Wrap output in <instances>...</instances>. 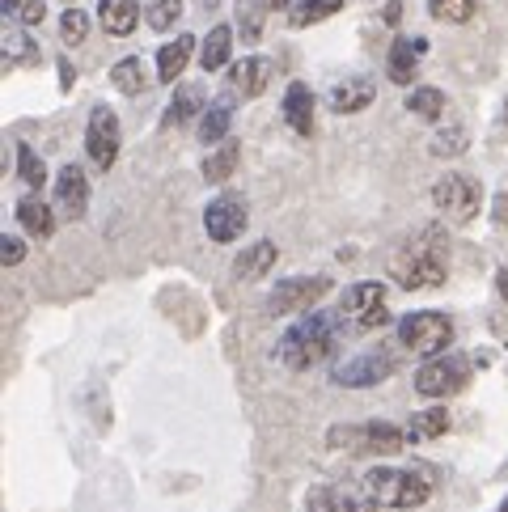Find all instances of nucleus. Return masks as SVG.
<instances>
[{
    "instance_id": "72a5a7b5",
    "label": "nucleus",
    "mask_w": 508,
    "mask_h": 512,
    "mask_svg": "<svg viewBox=\"0 0 508 512\" xmlns=\"http://www.w3.org/2000/svg\"><path fill=\"white\" fill-rule=\"evenodd\" d=\"M85 34H89V17H85L77 5H68V13L60 17V39H64L68 47H81Z\"/></svg>"
},
{
    "instance_id": "2eb2a0df",
    "label": "nucleus",
    "mask_w": 508,
    "mask_h": 512,
    "mask_svg": "<svg viewBox=\"0 0 508 512\" xmlns=\"http://www.w3.org/2000/svg\"><path fill=\"white\" fill-rule=\"evenodd\" d=\"M424 39H394L390 56H386V77L394 85H411L415 72H420V56H424Z\"/></svg>"
},
{
    "instance_id": "a878e982",
    "label": "nucleus",
    "mask_w": 508,
    "mask_h": 512,
    "mask_svg": "<svg viewBox=\"0 0 508 512\" xmlns=\"http://www.w3.org/2000/svg\"><path fill=\"white\" fill-rule=\"evenodd\" d=\"M5 60L9 64H39V43H34L30 39V34H26V26L22 22H13V17H9V26H5Z\"/></svg>"
},
{
    "instance_id": "5701e85b",
    "label": "nucleus",
    "mask_w": 508,
    "mask_h": 512,
    "mask_svg": "<svg viewBox=\"0 0 508 512\" xmlns=\"http://www.w3.org/2000/svg\"><path fill=\"white\" fill-rule=\"evenodd\" d=\"M17 225H22L30 237H51L56 233V212H51L39 195H26V199H17Z\"/></svg>"
},
{
    "instance_id": "ea45409f",
    "label": "nucleus",
    "mask_w": 508,
    "mask_h": 512,
    "mask_svg": "<svg viewBox=\"0 0 508 512\" xmlns=\"http://www.w3.org/2000/svg\"><path fill=\"white\" fill-rule=\"evenodd\" d=\"M72 81H77V72H72V64H68V60H60V85H64V89H72Z\"/></svg>"
},
{
    "instance_id": "aec40b11",
    "label": "nucleus",
    "mask_w": 508,
    "mask_h": 512,
    "mask_svg": "<svg viewBox=\"0 0 508 512\" xmlns=\"http://www.w3.org/2000/svg\"><path fill=\"white\" fill-rule=\"evenodd\" d=\"M373 98H377L373 81H365V77L339 81V85L331 89V111H335V115H356V111H365Z\"/></svg>"
},
{
    "instance_id": "0eeeda50",
    "label": "nucleus",
    "mask_w": 508,
    "mask_h": 512,
    "mask_svg": "<svg viewBox=\"0 0 508 512\" xmlns=\"http://www.w3.org/2000/svg\"><path fill=\"white\" fill-rule=\"evenodd\" d=\"M394 373H398V356L386 352V347H377V352H356L348 360H339L331 369V381L343 390H369V386L390 381Z\"/></svg>"
},
{
    "instance_id": "f8f14e48",
    "label": "nucleus",
    "mask_w": 508,
    "mask_h": 512,
    "mask_svg": "<svg viewBox=\"0 0 508 512\" xmlns=\"http://www.w3.org/2000/svg\"><path fill=\"white\" fill-rule=\"evenodd\" d=\"M246 225H250V208H246L242 195H216L204 212V229H208L212 242H221V246L238 242L246 233Z\"/></svg>"
},
{
    "instance_id": "e433bc0d",
    "label": "nucleus",
    "mask_w": 508,
    "mask_h": 512,
    "mask_svg": "<svg viewBox=\"0 0 508 512\" xmlns=\"http://www.w3.org/2000/svg\"><path fill=\"white\" fill-rule=\"evenodd\" d=\"M466 149V132L462 127H449V132H441L437 140H432V153L437 157H458Z\"/></svg>"
},
{
    "instance_id": "b1692460",
    "label": "nucleus",
    "mask_w": 508,
    "mask_h": 512,
    "mask_svg": "<svg viewBox=\"0 0 508 512\" xmlns=\"http://www.w3.org/2000/svg\"><path fill=\"white\" fill-rule=\"evenodd\" d=\"M111 85L119 89V94L136 98V94H144V89H149V68H144L140 56H123V60L111 68Z\"/></svg>"
},
{
    "instance_id": "f704fd0d",
    "label": "nucleus",
    "mask_w": 508,
    "mask_h": 512,
    "mask_svg": "<svg viewBox=\"0 0 508 512\" xmlns=\"http://www.w3.org/2000/svg\"><path fill=\"white\" fill-rule=\"evenodd\" d=\"M5 17H13L22 26H39L47 17V5L43 0H5Z\"/></svg>"
},
{
    "instance_id": "58836bf2",
    "label": "nucleus",
    "mask_w": 508,
    "mask_h": 512,
    "mask_svg": "<svg viewBox=\"0 0 508 512\" xmlns=\"http://www.w3.org/2000/svg\"><path fill=\"white\" fill-rule=\"evenodd\" d=\"M242 17H246V39H259L263 34V13L259 9H242Z\"/></svg>"
},
{
    "instance_id": "4c0bfd02",
    "label": "nucleus",
    "mask_w": 508,
    "mask_h": 512,
    "mask_svg": "<svg viewBox=\"0 0 508 512\" xmlns=\"http://www.w3.org/2000/svg\"><path fill=\"white\" fill-rule=\"evenodd\" d=\"M26 259V242H22V237H5V242H0V263H5V267H17V263H22Z\"/></svg>"
},
{
    "instance_id": "9d476101",
    "label": "nucleus",
    "mask_w": 508,
    "mask_h": 512,
    "mask_svg": "<svg viewBox=\"0 0 508 512\" xmlns=\"http://www.w3.org/2000/svg\"><path fill=\"white\" fill-rule=\"evenodd\" d=\"M119 149H123V127H119V115L111 106H94L89 111V123H85V153L94 161V170H111L119 161Z\"/></svg>"
},
{
    "instance_id": "f3484780",
    "label": "nucleus",
    "mask_w": 508,
    "mask_h": 512,
    "mask_svg": "<svg viewBox=\"0 0 508 512\" xmlns=\"http://www.w3.org/2000/svg\"><path fill=\"white\" fill-rule=\"evenodd\" d=\"M284 119L297 136H310L314 132V94L305 81H293L284 89Z\"/></svg>"
},
{
    "instance_id": "f257e3e1",
    "label": "nucleus",
    "mask_w": 508,
    "mask_h": 512,
    "mask_svg": "<svg viewBox=\"0 0 508 512\" xmlns=\"http://www.w3.org/2000/svg\"><path fill=\"white\" fill-rule=\"evenodd\" d=\"M339 331H343V314H318V309H314L310 318H297L280 335L276 356H280L284 369L305 373V369H314V364L331 360L335 343H339Z\"/></svg>"
},
{
    "instance_id": "9b49d317",
    "label": "nucleus",
    "mask_w": 508,
    "mask_h": 512,
    "mask_svg": "<svg viewBox=\"0 0 508 512\" xmlns=\"http://www.w3.org/2000/svg\"><path fill=\"white\" fill-rule=\"evenodd\" d=\"M339 314L352 318L356 331H377V326L390 322V309H386V284H373V280H360L343 292L339 301Z\"/></svg>"
},
{
    "instance_id": "c85d7f7f",
    "label": "nucleus",
    "mask_w": 508,
    "mask_h": 512,
    "mask_svg": "<svg viewBox=\"0 0 508 512\" xmlns=\"http://www.w3.org/2000/svg\"><path fill=\"white\" fill-rule=\"evenodd\" d=\"M339 9H343V0H297L293 13H288V22L297 30H305V26H318L326 17H335Z\"/></svg>"
},
{
    "instance_id": "79ce46f5",
    "label": "nucleus",
    "mask_w": 508,
    "mask_h": 512,
    "mask_svg": "<svg viewBox=\"0 0 508 512\" xmlns=\"http://www.w3.org/2000/svg\"><path fill=\"white\" fill-rule=\"evenodd\" d=\"M496 512H508V500H504V504H500V508H496Z\"/></svg>"
},
{
    "instance_id": "6e6552de",
    "label": "nucleus",
    "mask_w": 508,
    "mask_h": 512,
    "mask_svg": "<svg viewBox=\"0 0 508 512\" xmlns=\"http://www.w3.org/2000/svg\"><path fill=\"white\" fill-rule=\"evenodd\" d=\"M331 292L326 276H293L267 292V318H293V314H310V309Z\"/></svg>"
},
{
    "instance_id": "7c9ffc66",
    "label": "nucleus",
    "mask_w": 508,
    "mask_h": 512,
    "mask_svg": "<svg viewBox=\"0 0 508 512\" xmlns=\"http://www.w3.org/2000/svg\"><path fill=\"white\" fill-rule=\"evenodd\" d=\"M441 432H449V411L445 407H432V411L411 415V424H407L411 441H432V436H441Z\"/></svg>"
},
{
    "instance_id": "20e7f679",
    "label": "nucleus",
    "mask_w": 508,
    "mask_h": 512,
    "mask_svg": "<svg viewBox=\"0 0 508 512\" xmlns=\"http://www.w3.org/2000/svg\"><path fill=\"white\" fill-rule=\"evenodd\" d=\"M365 491L369 500L381 508H420L432 496V483L415 470H398V466H373L365 474Z\"/></svg>"
},
{
    "instance_id": "393cba45",
    "label": "nucleus",
    "mask_w": 508,
    "mask_h": 512,
    "mask_svg": "<svg viewBox=\"0 0 508 512\" xmlns=\"http://www.w3.org/2000/svg\"><path fill=\"white\" fill-rule=\"evenodd\" d=\"M229 56H233V30H229V26H212L208 39H204V47H199V68L216 72V68L229 64Z\"/></svg>"
},
{
    "instance_id": "39448f33",
    "label": "nucleus",
    "mask_w": 508,
    "mask_h": 512,
    "mask_svg": "<svg viewBox=\"0 0 508 512\" xmlns=\"http://www.w3.org/2000/svg\"><path fill=\"white\" fill-rule=\"evenodd\" d=\"M398 343L407 347L411 356H445V347L453 343V322L441 309H415V314L398 318Z\"/></svg>"
},
{
    "instance_id": "37998d69",
    "label": "nucleus",
    "mask_w": 508,
    "mask_h": 512,
    "mask_svg": "<svg viewBox=\"0 0 508 512\" xmlns=\"http://www.w3.org/2000/svg\"><path fill=\"white\" fill-rule=\"evenodd\" d=\"M64 5H77V0H64Z\"/></svg>"
},
{
    "instance_id": "ddd939ff",
    "label": "nucleus",
    "mask_w": 508,
    "mask_h": 512,
    "mask_svg": "<svg viewBox=\"0 0 508 512\" xmlns=\"http://www.w3.org/2000/svg\"><path fill=\"white\" fill-rule=\"evenodd\" d=\"M51 187H56V208H60V216H68V221H81V216L89 212V178H85L81 166H64Z\"/></svg>"
},
{
    "instance_id": "412c9836",
    "label": "nucleus",
    "mask_w": 508,
    "mask_h": 512,
    "mask_svg": "<svg viewBox=\"0 0 508 512\" xmlns=\"http://www.w3.org/2000/svg\"><path fill=\"white\" fill-rule=\"evenodd\" d=\"M204 111H208V106H204V89H199V85H178L161 123H166V127H187L195 115H204Z\"/></svg>"
},
{
    "instance_id": "a19ab883",
    "label": "nucleus",
    "mask_w": 508,
    "mask_h": 512,
    "mask_svg": "<svg viewBox=\"0 0 508 512\" xmlns=\"http://www.w3.org/2000/svg\"><path fill=\"white\" fill-rule=\"evenodd\" d=\"M263 5H271V9H284V5H293V0H263Z\"/></svg>"
},
{
    "instance_id": "1a4fd4ad",
    "label": "nucleus",
    "mask_w": 508,
    "mask_h": 512,
    "mask_svg": "<svg viewBox=\"0 0 508 512\" xmlns=\"http://www.w3.org/2000/svg\"><path fill=\"white\" fill-rule=\"evenodd\" d=\"M432 204H437L441 216H449V221H475L479 216V204H483V191L475 178L466 174H441L437 182H432Z\"/></svg>"
},
{
    "instance_id": "6ab92c4d",
    "label": "nucleus",
    "mask_w": 508,
    "mask_h": 512,
    "mask_svg": "<svg viewBox=\"0 0 508 512\" xmlns=\"http://www.w3.org/2000/svg\"><path fill=\"white\" fill-rule=\"evenodd\" d=\"M98 22H102L106 34L127 39V34L140 26V5H136V0H102V5H98Z\"/></svg>"
},
{
    "instance_id": "4468645a",
    "label": "nucleus",
    "mask_w": 508,
    "mask_h": 512,
    "mask_svg": "<svg viewBox=\"0 0 508 512\" xmlns=\"http://www.w3.org/2000/svg\"><path fill=\"white\" fill-rule=\"evenodd\" d=\"M271 77H276V64H271L267 56H246L229 68V89L242 98H259L263 89L271 85Z\"/></svg>"
},
{
    "instance_id": "cd10ccee",
    "label": "nucleus",
    "mask_w": 508,
    "mask_h": 512,
    "mask_svg": "<svg viewBox=\"0 0 508 512\" xmlns=\"http://www.w3.org/2000/svg\"><path fill=\"white\" fill-rule=\"evenodd\" d=\"M238 161H242V144H238V140H225L221 149H216V153L204 161V178H208V182H229L233 170H238Z\"/></svg>"
},
{
    "instance_id": "c756f323",
    "label": "nucleus",
    "mask_w": 508,
    "mask_h": 512,
    "mask_svg": "<svg viewBox=\"0 0 508 512\" xmlns=\"http://www.w3.org/2000/svg\"><path fill=\"white\" fill-rule=\"evenodd\" d=\"M305 512H373L369 504H360L352 496H339L331 487H318L310 500H305Z\"/></svg>"
},
{
    "instance_id": "473e14b6",
    "label": "nucleus",
    "mask_w": 508,
    "mask_h": 512,
    "mask_svg": "<svg viewBox=\"0 0 508 512\" xmlns=\"http://www.w3.org/2000/svg\"><path fill=\"white\" fill-rule=\"evenodd\" d=\"M17 178H22L30 191H39L43 182H47V166H43V157L34 153L30 144H17Z\"/></svg>"
},
{
    "instance_id": "7ed1b4c3",
    "label": "nucleus",
    "mask_w": 508,
    "mask_h": 512,
    "mask_svg": "<svg viewBox=\"0 0 508 512\" xmlns=\"http://www.w3.org/2000/svg\"><path fill=\"white\" fill-rule=\"evenodd\" d=\"M411 441L407 428H394V424H381V419H369V424H339L326 432V445L343 449L352 457H381V453H398Z\"/></svg>"
},
{
    "instance_id": "c9c22d12",
    "label": "nucleus",
    "mask_w": 508,
    "mask_h": 512,
    "mask_svg": "<svg viewBox=\"0 0 508 512\" xmlns=\"http://www.w3.org/2000/svg\"><path fill=\"white\" fill-rule=\"evenodd\" d=\"M178 17H183V0H153L149 5V26L161 30V34H166Z\"/></svg>"
},
{
    "instance_id": "dca6fc26",
    "label": "nucleus",
    "mask_w": 508,
    "mask_h": 512,
    "mask_svg": "<svg viewBox=\"0 0 508 512\" xmlns=\"http://www.w3.org/2000/svg\"><path fill=\"white\" fill-rule=\"evenodd\" d=\"M276 259H280V250H276V242H254L250 250H242L238 259H233V276H238L242 284H259L271 267H276Z\"/></svg>"
},
{
    "instance_id": "423d86ee",
    "label": "nucleus",
    "mask_w": 508,
    "mask_h": 512,
    "mask_svg": "<svg viewBox=\"0 0 508 512\" xmlns=\"http://www.w3.org/2000/svg\"><path fill=\"white\" fill-rule=\"evenodd\" d=\"M470 373H475V364H470V356H462V352L432 356V360H424V369L415 373V390L424 398H449V394L470 386Z\"/></svg>"
},
{
    "instance_id": "f03ea898",
    "label": "nucleus",
    "mask_w": 508,
    "mask_h": 512,
    "mask_svg": "<svg viewBox=\"0 0 508 512\" xmlns=\"http://www.w3.org/2000/svg\"><path fill=\"white\" fill-rule=\"evenodd\" d=\"M390 276L403 288H437L449 280V250L437 229L415 233L390 254Z\"/></svg>"
},
{
    "instance_id": "bb28decb",
    "label": "nucleus",
    "mask_w": 508,
    "mask_h": 512,
    "mask_svg": "<svg viewBox=\"0 0 508 512\" xmlns=\"http://www.w3.org/2000/svg\"><path fill=\"white\" fill-rule=\"evenodd\" d=\"M407 111L428 119V123H437L445 115V94H441L437 85H415L411 94H407Z\"/></svg>"
},
{
    "instance_id": "a211bd4d",
    "label": "nucleus",
    "mask_w": 508,
    "mask_h": 512,
    "mask_svg": "<svg viewBox=\"0 0 508 512\" xmlns=\"http://www.w3.org/2000/svg\"><path fill=\"white\" fill-rule=\"evenodd\" d=\"M191 51H195V39H191V34H178L174 43L161 47V51H157V81H161V85H174V81L187 72Z\"/></svg>"
},
{
    "instance_id": "2f4dec72",
    "label": "nucleus",
    "mask_w": 508,
    "mask_h": 512,
    "mask_svg": "<svg viewBox=\"0 0 508 512\" xmlns=\"http://www.w3.org/2000/svg\"><path fill=\"white\" fill-rule=\"evenodd\" d=\"M428 13L437 22H449V26H466L470 17L479 13V0H428Z\"/></svg>"
},
{
    "instance_id": "4be33fe9",
    "label": "nucleus",
    "mask_w": 508,
    "mask_h": 512,
    "mask_svg": "<svg viewBox=\"0 0 508 512\" xmlns=\"http://www.w3.org/2000/svg\"><path fill=\"white\" fill-rule=\"evenodd\" d=\"M229 127H233V94L208 102V111L199 115V140L204 144H225Z\"/></svg>"
}]
</instances>
